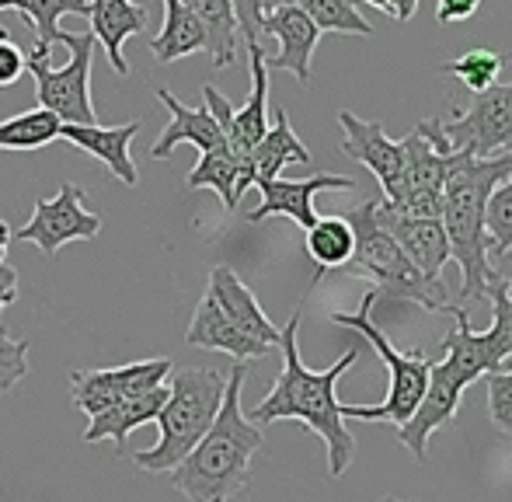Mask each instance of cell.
<instances>
[{
  "instance_id": "6da1fadb",
  "label": "cell",
  "mask_w": 512,
  "mask_h": 502,
  "mask_svg": "<svg viewBox=\"0 0 512 502\" xmlns=\"http://www.w3.org/2000/svg\"><path fill=\"white\" fill-rule=\"evenodd\" d=\"M300 307L290 321H286L283 335H279V349H283V370H279L272 391L251 408L248 419L255 426H269V422H300L314 436H321L324 454H328V475L342 478L356 461V436L349 433L342 415V401H338V380L345 370L359 363V349L342 353L328 370H310L300 360Z\"/></svg>"
},
{
  "instance_id": "7a4b0ae2",
  "label": "cell",
  "mask_w": 512,
  "mask_h": 502,
  "mask_svg": "<svg viewBox=\"0 0 512 502\" xmlns=\"http://www.w3.org/2000/svg\"><path fill=\"white\" fill-rule=\"evenodd\" d=\"M244 377H248V363H234L227 374L223 405L209 433L175 471H168L171 485L189 502H230L241 489H248L251 461L265 447V433L241 412Z\"/></svg>"
},
{
  "instance_id": "3957f363",
  "label": "cell",
  "mask_w": 512,
  "mask_h": 502,
  "mask_svg": "<svg viewBox=\"0 0 512 502\" xmlns=\"http://www.w3.org/2000/svg\"><path fill=\"white\" fill-rule=\"evenodd\" d=\"M512 175V150L499 157H467L443 185V231L460 265V300H488L495 279L488 255V199Z\"/></svg>"
},
{
  "instance_id": "277c9868",
  "label": "cell",
  "mask_w": 512,
  "mask_h": 502,
  "mask_svg": "<svg viewBox=\"0 0 512 502\" xmlns=\"http://www.w3.org/2000/svg\"><path fill=\"white\" fill-rule=\"evenodd\" d=\"M223 391H227V377L220 370H209V367L171 370L168 401H164L154 419L161 436H157L154 447L140 450L133 457L136 468L147 471V475H168V471H175L192 454V447L209 433V426H213L216 412L223 405Z\"/></svg>"
},
{
  "instance_id": "5b68a950",
  "label": "cell",
  "mask_w": 512,
  "mask_h": 502,
  "mask_svg": "<svg viewBox=\"0 0 512 502\" xmlns=\"http://www.w3.org/2000/svg\"><path fill=\"white\" fill-rule=\"evenodd\" d=\"M377 199L356 206L345 213L356 238V251H352V269L370 276L377 283V297L384 300H411L429 314H450L457 311V304L446 293L443 279H425L415 265L408 262V255L401 251L398 241L377 224Z\"/></svg>"
},
{
  "instance_id": "8992f818",
  "label": "cell",
  "mask_w": 512,
  "mask_h": 502,
  "mask_svg": "<svg viewBox=\"0 0 512 502\" xmlns=\"http://www.w3.org/2000/svg\"><path fill=\"white\" fill-rule=\"evenodd\" d=\"M373 304H377V290H370L363 297V304L352 314L335 311L331 321L349 332L363 335L373 346V353L380 356V363H387V374H391V387H387V398L380 405H342L345 419H363V422H394V426H405L411 419V412L418 408L425 394V384H429V367L432 360L422 353V349H411V353H398L391 346V339L384 335V328L373 321Z\"/></svg>"
},
{
  "instance_id": "52a82bcc",
  "label": "cell",
  "mask_w": 512,
  "mask_h": 502,
  "mask_svg": "<svg viewBox=\"0 0 512 502\" xmlns=\"http://www.w3.org/2000/svg\"><path fill=\"white\" fill-rule=\"evenodd\" d=\"M56 42L70 49L63 67H49V46L35 42L25 53V70L35 77L39 109L53 112L63 126H95L98 112L91 102V60H95V35L91 32H56Z\"/></svg>"
},
{
  "instance_id": "ba28073f",
  "label": "cell",
  "mask_w": 512,
  "mask_h": 502,
  "mask_svg": "<svg viewBox=\"0 0 512 502\" xmlns=\"http://www.w3.org/2000/svg\"><path fill=\"white\" fill-rule=\"evenodd\" d=\"M450 150H467L471 157H499L512 150V81L492 84L457 119H439Z\"/></svg>"
},
{
  "instance_id": "9c48e42d",
  "label": "cell",
  "mask_w": 512,
  "mask_h": 502,
  "mask_svg": "<svg viewBox=\"0 0 512 502\" xmlns=\"http://www.w3.org/2000/svg\"><path fill=\"white\" fill-rule=\"evenodd\" d=\"M478 377H471L460 367L453 356H443L439 363L429 367V384L418 401V408L411 412L405 426H398V440L415 461H429V440L432 433L446 426V422L457 415L460 398H464V387H471Z\"/></svg>"
},
{
  "instance_id": "30bf717a",
  "label": "cell",
  "mask_w": 512,
  "mask_h": 502,
  "mask_svg": "<svg viewBox=\"0 0 512 502\" xmlns=\"http://www.w3.org/2000/svg\"><path fill=\"white\" fill-rule=\"evenodd\" d=\"M102 234V217L84 210V189L74 182L60 185L56 199H35L32 220L14 231L18 241H32L46 258L70 241H91Z\"/></svg>"
},
{
  "instance_id": "8fae6325",
  "label": "cell",
  "mask_w": 512,
  "mask_h": 502,
  "mask_svg": "<svg viewBox=\"0 0 512 502\" xmlns=\"http://www.w3.org/2000/svg\"><path fill=\"white\" fill-rule=\"evenodd\" d=\"M175 363L168 356H157V360H136L126 367H105V370H74L70 374V398L81 408L88 419H95L98 412L112 408L115 401L136 398V394H147L154 387H161L171 377Z\"/></svg>"
},
{
  "instance_id": "7c38bea8",
  "label": "cell",
  "mask_w": 512,
  "mask_h": 502,
  "mask_svg": "<svg viewBox=\"0 0 512 502\" xmlns=\"http://www.w3.org/2000/svg\"><path fill=\"white\" fill-rule=\"evenodd\" d=\"M338 126H342V154L370 168V175L380 182V196L398 199L401 175H405V147H401V140H391L384 133V123L359 119L349 109H338Z\"/></svg>"
},
{
  "instance_id": "4fadbf2b",
  "label": "cell",
  "mask_w": 512,
  "mask_h": 502,
  "mask_svg": "<svg viewBox=\"0 0 512 502\" xmlns=\"http://www.w3.org/2000/svg\"><path fill=\"white\" fill-rule=\"evenodd\" d=\"M349 192L356 189L349 175H310L300 178V182H290V178H272V182H262L258 192H262V203L258 210L248 213V224H262L265 217H290L297 227H310L317 224V213H314V196L317 192Z\"/></svg>"
},
{
  "instance_id": "5bb4252c",
  "label": "cell",
  "mask_w": 512,
  "mask_h": 502,
  "mask_svg": "<svg viewBox=\"0 0 512 502\" xmlns=\"http://www.w3.org/2000/svg\"><path fill=\"white\" fill-rule=\"evenodd\" d=\"M377 224L391 234L408 255V262L422 272L425 279H443V269L450 262V238L443 231V220H408L398 217L384 206V199L377 196Z\"/></svg>"
},
{
  "instance_id": "9a60e30c",
  "label": "cell",
  "mask_w": 512,
  "mask_h": 502,
  "mask_svg": "<svg viewBox=\"0 0 512 502\" xmlns=\"http://www.w3.org/2000/svg\"><path fill=\"white\" fill-rule=\"evenodd\" d=\"M206 293L216 300V307L223 311V318H227L234 328H241L248 339L262 342V346H269V349H279V335H283V328L272 325L269 314H265L262 304H258V297L251 293V286L244 283L230 265H216V269L209 272V290Z\"/></svg>"
},
{
  "instance_id": "2e32d148",
  "label": "cell",
  "mask_w": 512,
  "mask_h": 502,
  "mask_svg": "<svg viewBox=\"0 0 512 502\" xmlns=\"http://www.w3.org/2000/svg\"><path fill=\"white\" fill-rule=\"evenodd\" d=\"M262 35H276L279 39V53L265 56V67L290 70L300 84H310V56H314L321 32H317V25L307 18L304 7H276V11H265Z\"/></svg>"
},
{
  "instance_id": "e0dca14e",
  "label": "cell",
  "mask_w": 512,
  "mask_h": 502,
  "mask_svg": "<svg viewBox=\"0 0 512 502\" xmlns=\"http://www.w3.org/2000/svg\"><path fill=\"white\" fill-rule=\"evenodd\" d=\"M310 164V150L304 147V140L297 136V129L290 126V116L286 109H276V126L258 140V147L248 154L241 168V178H237V199L251 189V185H262L279 178V171L286 164Z\"/></svg>"
},
{
  "instance_id": "ac0fdd59",
  "label": "cell",
  "mask_w": 512,
  "mask_h": 502,
  "mask_svg": "<svg viewBox=\"0 0 512 502\" xmlns=\"http://www.w3.org/2000/svg\"><path fill=\"white\" fill-rule=\"evenodd\" d=\"M248 56H251V95L241 109H234L230 129L223 133L230 154L241 161V168L251 150L258 147V140L269 133V67H265V56L269 53L258 42V46H248Z\"/></svg>"
},
{
  "instance_id": "d6986e66",
  "label": "cell",
  "mask_w": 512,
  "mask_h": 502,
  "mask_svg": "<svg viewBox=\"0 0 512 502\" xmlns=\"http://www.w3.org/2000/svg\"><path fill=\"white\" fill-rule=\"evenodd\" d=\"M91 28L95 42L105 49L108 63L119 77H129V63L122 56V42L129 35H143L150 28V7L133 4V0H91Z\"/></svg>"
},
{
  "instance_id": "ffe728a7",
  "label": "cell",
  "mask_w": 512,
  "mask_h": 502,
  "mask_svg": "<svg viewBox=\"0 0 512 502\" xmlns=\"http://www.w3.org/2000/svg\"><path fill=\"white\" fill-rule=\"evenodd\" d=\"M157 102L171 112V123L161 129L157 143L150 147V157H154V161L171 157V150H175L178 143H192V147H199L203 154H209V150H216V147H223V143H227V140H223L220 123L209 116L206 105H199V109H196V105H182L168 88H157Z\"/></svg>"
},
{
  "instance_id": "44dd1931",
  "label": "cell",
  "mask_w": 512,
  "mask_h": 502,
  "mask_svg": "<svg viewBox=\"0 0 512 502\" xmlns=\"http://www.w3.org/2000/svg\"><path fill=\"white\" fill-rule=\"evenodd\" d=\"M136 133H140V123H122V126L95 123V126H63L60 140H67L77 150H88L91 157H98L105 164L115 182L133 189L140 182V171H136L133 157H129V143L136 140Z\"/></svg>"
},
{
  "instance_id": "7402d4cb",
  "label": "cell",
  "mask_w": 512,
  "mask_h": 502,
  "mask_svg": "<svg viewBox=\"0 0 512 502\" xmlns=\"http://www.w3.org/2000/svg\"><path fill=\"white\" fill-rule=\"evenodd\" d=\"M185 342H189V346H199V349H213V353H227V356H234L237 363L265 360V356L272 353L269 346L248 339L241 328L230 325L209 293H206L203 300H199L196 314H192L189 332H185Z\"/></svg>"
},
{
  "instance_id": "603a6c76",
  "label": "cell",
  "mask_w": 512,
  "mask_h": 502,
  "mask_svg": "<svg viewBox=\"0 0 512 502\" xmlns=\"http://www.w3.org/2000/svg\"><path fill=\"white\" fill-rule=\"evenodd\" d=\"M164 401H168V387L164 384L154 387V391H147V394H136V398L115 401L112 408L98 412L95 419L88 422V429H84V443L112 440L115 447H122L133 429H140V426H147V422L157 419V412H161Z\"/></svg>"
},
{
  "instance_id": "cb8c5ba5",
  "label": "cell",
  "mask_w": 512,
  "mask_h": 502,
  "mask_svg": "<svg viewBox=\"0 0 512 502\" xmlns=\"http://www.w3.org/2000/svg\"><path fill=\"white\" fill-rule=\"evenodd\" d=\"M401 147H405V175H401V196H411V192H443L446 178L467 161V150H457V154H436L432 143L425 140L422 133L401 136Z\"/></svg>"
},
{
  "instance_id": "d4e9b609",
  "label": "cell",
  "mask_w": 512,
  "mask_h": 502,
  "mask_svg": "<svg viewBox=\"0 0 512 502\" xmlns=\"http://www.w3.org/2000/svg\"><path fill=\"white\" fill-rule=\"evenodd\" d=\"M206 49V28L182 0H164V28L150 39V53L161 63H175Z\"/></svg>"
},
{
  "instance_id": "484cf974",
  "label": "cell",
  "mask_w": 512,
  "mask_h": 502,
  "mask_svg": "<svg viewBox=\"0 0 512 502\" xmlns=\"http://www.w3.org/2000/svg\"><path fill=\"white\" fill-rule=\"evenodd\" d=\"M199 25L206 28V53L213 56V67L223 70L237 60V18L230 0H182Z\"/></svg>"
},
{
  "instance_id": "4316f807",
  "label": "cell",
  "mask_w": 512,
  "mask_h": 502,
  "mask_svg": "<svg viewBox=\"0 0 512 502\" xmlns=\"http://www.w3.org/2000/svg\"><path fill=\"white\" fill-rule=\"evenodd\" d=\"M237 178H241V161H237L227 143H223V147L199 157V164L189 171L185 182H189V189H213L216 196H220L223 210L234 213L237 203H241V199H237Z\"/></svg>"
},
{
  "instance_id": "83f0119b",
  "label": "cell",
  "mask_w": 512,
  "mask_h": 502,
  "mask_svg": "<svg viewBox=\"0 0 512 502\" xmlns=\"http://www.w3.org/2000/svg\"><path fill=\"white\" fill-rule=\"evenodd\" d=\"M356 238L345 217H317V224L307 231V255L314 258L317 269H342L352 262Z\"/></svg>"
},
{
  "instance_id": "f1b7e54d",
  "label": "cell",
  "mask_w": 512,
  "mask_h": 502,
  "mask_svg": "<svg viewBox=\"0 0 512 502\" xmlns=\"http://www.w3.org/2000/svg\"><path fill=\"white\" fill-rule=\"evenodd\" d=\"M63 123L46 109H28L0 123V150H42L60 140Z\"/></svg>"
},
{
  "instance_id": "f546056e",
  "label": "cell",
  "mask_w": 512,
  "mask_h": 502,
  "mask_svg": "<svg viewBox=\"0 0 512 502\" xmlns=\"http://www.w3.org/2000/svg\"><path fill=\"white\" fill-rule=\"evenodd\" d=\"M0 11H21L35 25L42 46H53L63 14H88L91 0H0Z\"/></svg>"
},
{
  "instance_id": "4dcf8cb0",
  "label": "cell",
  "mask_w": 512,
  "mask_h": 502,
  "mask_svg": "<svg viewBox=\"0 0 512 502\" xmlns=\"http://www.w3.org/2000/svg\"><path fill=\"white\" fill-rule=\"evenodd\" d=\"M502 67H506V53H495V49H467L457 60L443 63L446 74H453L467 91H474V95H481L485 88L499 84Z\"/></svg>"
},
{
  "instance_id": "1f68e13d",
  "label": "cell",
  "mask_w": 512,
  "mask_h": 502,
  "mask_svg": "<svg viewBox=\"0 0 512 502\" xmlns=\"http://www.w3.org/2000/svg\"><path fill=\"white\" fill-rule=\"evenodd\" d=\"M317 32H345V35H373L377 28L349 4V0H304L300 4Z\"/></svg>"
},
{
  "instance_id": "d6a6232c",
  "label": "cell",
  "mask_w": 512,
  "mask_h": 502,
  "mask_svg": "<svg viewBox=\"0 0 512 502\" xmlns=\"http://www.w3.org/2000/svg\"><path fill=\"white\" fill-rule=\"evenodd\" d=\"M485 231H488V255H506L512 248V175L488 199Z\"/></svg>"
},
{
  "instance_id": "836d02e7",
  "label": "cell",
  "mask_w": 512,
  "mask_h": 502,
  "mask_svg": "<svg viewBox=\"0 0 512 502\" xmlns=\"http://www.w3.org/2000/svg\"><path fill=\"white\" fill-rule=\"evenodd\" d=\"M488 419L499 433L512 436V370L488 374Z\"/></svg>"
},
{
  "instance_id": "e575fe53",
  "label": "cell",
  "mask_w": 512,
  "mask_h": 502,
  "mask_svg": "<svg viewBox=\"0 0 512 502\" xmlns=\"http://www.w3.org/2000/svg\"><path fill=\"white\" fill-rule=\"evenodd\" d=\"M28 339H7L0 335V391H14L28 374Z\"/></svg>"
},
{
  "instance_id": "d590c367",
  "label": "cell",
  "mask_w": 512,
  "mask_h": 502,
  "mask_svg": "<svg viewBox=\"0 0 512 502\" xmlns=\"http://www.w3.org/2000/svg\"><path fill=\"white\" fill-rule=\"evenodd\" d=\"M234 4L237 32L244 35L248 46H258L262 39V18H265V0H230Z\"/></svg>"
},
{
  "instance_id": "8d00e7d4",
  "label": "cell",
  "mask_w": 512,
  "mask_h": 502,
  "mask_svg": "<svg viewBox=\"0 0 512 502\" xmlns=\"http://www.w3.org/2000/svg\"><path fill=\"white\" fill-rule=\"evenodd\" d=\"M25 74V53L0 32V91L4 88H14Z\"/></svg>"
},
{
  "instance_id": "74e56055",
  "label": "cell",
  "mask_w": 512,
  "mask_h": 502,
  "mask_svg": "<svg viewBox=\"0 0 512 502\" xmlns=\"http://www.w3.org/2000/svg\"><path fill=\"white\" fill-rule=\"evenodd\" d=\"M481 0H436V21L439 25H457V21L474 18Z\"/></svg>"
},
{
  "instance_id": "f35d334b",
  "label": "cell",
  "mask_w": 512,
  "mask_h": 502,
  "mask_svg": "<svg viewBox=\"0 0 512 502\" xmlns=\"http://www.w3.org/2000/svg\"><path fill=\"white\" fill-rule=\"evenodd\" d=\"M14 300H18V272L11 265H0V318H4V311ZM0 335H7L4 325H0Z\"/></svg>"
},
{
  "instance_id": "ab89813d",
  "label": "cell",
  "mask_w": 512,
  "mask_h": 502,
  "mask_svg": "<svg viewBox=\"0 0 512 502\" xmlns=\"http://www.w3.org/2000/svg\"><path fill=\"white\" fill-rule=\"evenodd\" d=\"M394 4V21H411L418 11V0H391Z\"/></svg>"
},
{
  "instance_id": "60d3db41",
  "label": "cell",
  "mask_w": 512,
  "mask_h": 502,
  "mask_svg": "<svg viewBox=\"0 0 512 502\" xmlns=\"http://www.w3.org/2000/svg\"><path fill=\"white\" fill-rule=\"evenodd\" d=\"M492 269H495V276H499V279H509L512 276V248L506 251V255H495Z\"/></svg>"
},
{
  "instance_id": "b9f144b4",
  "label": "cell",
  "mask_w": 512,
  "mask_h": 502,
  "mask_svg": "<svg viewBox=\"0 0 512 502\" xmlns=\"http://www.w3.org/2000/svg\"><path fill=\"white\" fill-rule=\"evenodd\" d=\"M7 245H11V227L0 220V265H4V255H7Z\"/></svg>"
},
{
  "instance_id": "7bdbcfd3",
  "label": "cell",
  "mask_w": 512,
  "mask_h": 502,
  "mask_svg": "<svg viewBox=\"0 0 512 502\" xmlns=\"http://www.w3.org/2000/svg\"><path fill=\"white\" fill-rule=\"evenodd\" d=\"M304 0H265V11H276V7H300Z\"/></svg>"
},
{
  "instance_id": "ee69618b",
  "label": "cell",
  "mask_w": 512,
  "mask_h": 502,
  "mask_svg": "<svg viewBox=\"0 0 512 502\" xmlns=\"http://www.w3.org/2000/svg\"><path fill=\"white\" fill-rule=\"evenodd\" d=\"M366 4H370V7H380V11L391 14V18H394V4H391V0H366Z\"/></svg>"
},
{
  "instance_id": "f6af8a7d",
  "label": "cell",
  "mask_w": 512,
  "mask_h": 502,
  "mask_svg": "<svg viewBox=\"0 0 512 502\" xmlns=\"http://www.w3.org/2000/svg\"><path fill=\"white\" fill-rule=\"evenodd\" d=\"M380 502H408V499H398V496H387V499H380Z\"/></svg>"
}]
</instances>
